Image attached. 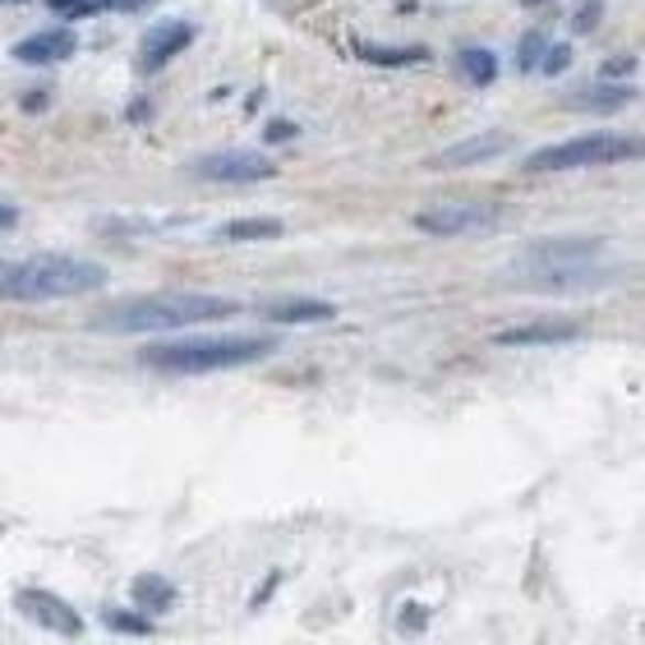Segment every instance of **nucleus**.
<instances>
[{"mask_svg":"<svg viewBox=\"0 0 645 645\" xmlns=\"http://www.w3.org/2000/svg\"><path fill=\"white\" fill-rule=\"evenodd\" d=\"M107 287V268L88 264V258H69V254H37L23 264L0 272V295L23 300V304H42V300H69V295H88Z\"/></svg>","mask_w":645,"mask_h":645,"instance_id":"f257e3e1","label":"nucleus"},{"mask_svg":"<svg viewBox=\"0 0 645 645\" xmlns=\"http://www.w3.org/2000/svg\"><path fill=\"white\" fill-rule=\"evenodd\" d=\"M230 314H236V300L194 295V291H166V295H143V300H125V304L101 309L97 327H107V332H171V327L230 319Z\"/></svg>","mask_w":645,"mask_h":645,"instance_id":"f03ea898","label":"nucleus"},{"mask_svg":"<svg viewBox=\"0 0 645 645\" xmlns=\"http://www.w3.org/2000/svg\"><path fill=\"white\" fill-rule=\"evenodd\" d=\"M272 355L268 337H190V342H162L143 351V365L166 374H213V369H240L254 359Z\"/></svg>","mask_w":645,"mask_h":645,"instance_id":"7ed1b4c3","label":"nucleus"},{"mask_svg":"<svg viewBox=\"0 0 645 645\" xmlns=\"http://www.w3.org/2000/svg\"><path fill=\"white\" fill-rule=\"evenodd\" d=\"M641 143L623 139V135H581V139H567L553 148H539L526 158V171H581V166H613V162H627L636 158Z\"/></svg>","mask_w":645,"mask_h":645,"instance_id":"20e7f679","label":"nucleus"},{"mask_svg":"<svg viewBox=\"0 0 645 645\" xmlns=\"http://www.w3.org/2000/svg\"><path fill=\"white\" fill-rule=\"evenodd\" d=\"M194 180H217V185H258V180L277 175V162L264 158V152H240V148H222L208 152V158L190 162Z\"/></svg>","mask_w":645,"mask_h":645,"instance_id":"39448f33","label":"nucleus"},{"mask_svg":"<svg viewBox=\"0 0 645 645\" xmlns=\"http://www.w3.org/2000/svg\"><path fill=\"white\" fill-rule=\"evenodd\" d=\"M19 609L29 613L37 627L56 632V636H84V617L74 613V609L65 604V600L46 595V590H23V595H19Z\"/></svg>","mask_w":645,"mask_h":645,"instance_id":"423d86ee","label":"nucleus"},{"mask_svg":"<svg viewBox=\"0 0 645 645\" xmlns=\"http://www.w3.org/2000/svg\"><path fill=\"white\" fill-rule=\"evenodd\" d=\"M194 42V29L190 23H158L152 33H143V46H139V65L152 74V69H162L166 61H175L180 51H185Z\"/></svg>","mask_w":645,"mask_h":645,"instance_id":"0eeeda50","label":"nucleus"},{"mask_svg":"<svg viewBox=\"0 0 645 645\" xmlns=\"http://www.w3.org/2000/svg\"><path fill=\"white\" fill-rule=\"evenodd\" d=\"M420 230H429V236H466V230H480L488 226V213L480 208H429L416 217Z\"/></svg>","mask_w":645,"mask_h":645,"instance_id":"6e6552de","label":"nucleus"},{"mask_svg":"<svg viewBox=\"0 0 645 645\" xmlns=\"http://www.w3.org/2000/svg\"><path fill=\"white\" fill-rule=\"evenodd\" d=\"M512 139L507 135H475V139H461L456 148H448V152H438V158L429 162V166H475V162H488V158H498V152L507 148Z\"/></svg>","mask_w":645,"mask_h":645,"instance_id":"1a4fd4ad","label":"nucleus"},{"mask_svg":"<svg viewBox=\"0 0 645 645\" xmlns=\"http://www.w3.org/2000/svg\"><path fill=\"white\" fill-rule=\"evenodd\" d=\"M65 56H74V33H65V29L37 33V37L14 46V61H29V65H56Z\"/></svg>","mask_w":645,"mask_h":645,"instance_id":"9d476101","label":"nucleus"},{"mask_svg":"<svg viewBox=\"0 0 645 645\" xmlns=\"http://www.w3.org/2000/svg\"><path fill=\"white\" fill-rule=\"evenodd\" d=\"M577 323H530V327H507L498 332V346H539V342H572Z\"/></svg>","mask_w":645,"mask_h":645,"instance_id":"9b49d317","label":"nucleus"},{"mask_svg":"<svg viewBox=\"0 0 645 645\" xmlns=\"http://www.w3.org/2000/svg\"><path fill=\"white\" fill-rule=\"evenodd\" d=\"M623 101H632L627 88H577L567 97V111H617Z\"/></svg>","mask_w":645,"mask_h":645,"instance_id":"f8f14e48","label":"nucleus"},{"mask_svg":"<svg viewBox=\"0 0 645 645\" xmlns=\"http://www.w3.org/2000/svg\"><path fill=\"white\" fill-rule=\"evenodd\" d=\"M268 319L272 323H319V319H332V304H323V300H281V304H268Z\"/></svg>","mask_w":645,"mask_h":645,"instance_id":"ddd939ff","label":"nucleus"},{"mask_svg":"<svg viewBox=\"0 0 645 645\" xmlns=\"http://www.w3.org/2000/svg\"><path fill=\"white\" fill-rule=\"evenodd\" d=\"M281 230H287V226H281L277 217H245V222L226 226V240H277Z\"/></svg>","mask_w":645,"mask_h":645,"instance_id":"4468645a","label":"nucleus"},{"mask_svg":"<svg viewBox=\"0 0 645 645\" xmlns=\"http://www.w3.org/2000/svg\"><path fill=\"white\" fill-rule=\"evenodd\" d=\"M456 69H461V79H471V84H494L498 61L488 56V51H461V56H456Z\"/></svg>","mask_w":645,"mask_h":645,"instance_id":"2eb2a0df","label":"nucleus"},{"mask_svg":"<svg viewBox=\"0 0 645 645\" xmlns=\"http://www.w3.org/2000/svg\"><path fill=\"white\" fill-rule=\"evenodd\" d=\"M135 600H143L148 609L162 613V609L175 600V590H171L166 581H158V577H139V581H135Z\"/></svg>","mask_w":645,"mask_h":645,"instance_id":"dca6fc26","label":"nucleus"},{"mask_svg":"<svg viewBox=\"0 0 645 645\" xmlns=\"http://www.w3.org/2000/svg\"><path fill=\"white\" fill-rule=\"evenodd\" d=\"M359 56L374 61V65H410V61H420V51L416 46H369V42H359Z\"/></svg>","mask_w":645,"mask_h":645,"instance_id":"f3484780","label":"nucleus"},{"mask_svg":"<svg viewBox=\"0 0 645 645\" xmlns=\"http://www.w3.org/2000/svg\"><path fill=\"white\" fill-rule=\"evenodd\" d=\"M545 33H526L522 37V51H516V65L522 69H539V61H545Z\"/></svg>","mask_w":645,"mask_h":645,"instance_id":"a211bd4d","label":"nucleus"},{"mask_svg":"<svg viewBox=\"0 0 645 645\" xmlns=\"http://www.w3.org/2000/svg\"><path fill=\"white\" fill-rule=\"evenodd\" d=\"M567 61H572V51L567 46H545V74H558Z\"/></svg>","mask_w":645,"mask_h":645,"instance_id":"6ab92c4d","label":"nucleus"},{"mask_svg":"<svg viewBox=\"0 0 645 645\" xmlns=\"http://www.w3.org/2000/svg\"><path fill=\"white\" fill-rule=\"evenodd\" d=\"M111 627H120V632H148L143 617H125V613H111Z\"/></svg>","mask_w":645,"mask_h":645,"instance_id":"aec40b11","label":"nucleus"},{"mask_svg":"<svg viewBox=\"0 0 645 645\" xmlns=\"http://www.w3.org/2000/svg\"><path fill=\"white\" fill-rule=\"evenodd\" d=\"M291 135H295V125H281V120L268 125V139H291Z\"/></svg>","mask_w":645,"mask_h":645,"instance_id":"412c9836","label":"nucleus"},{"mask_svg":"<svg viewBox=\"0 0 645 645\" xmlns=\"http://www.w3.org/2000/svg\"><path fill=\"white\" fill-rule=\"evenodd\" d=\"M14 217H19V213H14V208H6V203H0V230H6V226H14Z\"/></svg>","mask_w":645,"mask_h":645,"instance_id":"4be33fe9","label":"nucleus"},{"mask_svg":"<svg viewBox=\"0 0 645 645\" xmlns=\"http://www.w3.org/2000/svg\"><path fill=\"white\" fill-rule=\"evenodd\" d=\"M526 6H539V0H526Z\"/></svg>","mask_w":645,"mask_h":645,"instance_id":"5701e85b","label":"nucleus"}]
</instances>
